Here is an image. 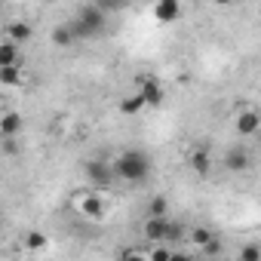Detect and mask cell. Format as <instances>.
Masks as SVG:
<instances>
[{"label":"cell","instance_id":"52a82bcc","mask_svg":"<svg viewBox=\"0 0 261 261\" xmlns=\"http://www.w3.org/2000/svg\"><path fill=\"white\" fill-rule=\"evenodd\" d=\"M258 129H261V114H258V111H243V114H237V133H240L243 139L255 136Z\"/></svg>","mask_w":261,"mask_h":261},{"label":"cell","instance_id":"ac0fdd59","mask_svg":"<svg viewBox=\"0 0 261 261\" xmlns=\"http://www.w3.org/2000/svg\"><path fill=\"white\" fill-rule=\"evenodd\" d=\"M185 237H188V240H191L194 246H203V243H209V240H212L215 233H212L209 227H191V230H188Z\"/></svg>","mask_w":261,"mask_h":261},{"label":"cell","instance_id":"603a6c76","mask_svg":"<svg viewBox=\"0 0 261 261\" xmlns=\"http://www.w3.org/2000/svg\"><path fill=\"white\" fill-rule=\"evenodd\" d=\"M148 258H154V261H169V258H172V249L157 246V249H151V252H148Z\"/></svg>","mask_w":261,"mask_h":261},{"label":"cell","instance_id":"cb8c5ba5","mask_svg":"<svg viewBox=\"0 0 261 261\" xmlns=\"http://www.w3.org/2000/svg\"><path fill=\"white\" fill-rule=\"evenodd\" d=\"M261 258V249L258 246H246L243 252H240V261H258Z\"/></svg>","mask_w":261,"mask_h":261},{"label":"cell","instance_id":"30bf717a","mask_svg":"<svg viewBox=\"0 0 261 261\" xmlns=\"http://www.w3.org/2000/svg\"><path fill=\"white\" fill-rule=\"evenodd\" d=\"M22 62V53H19V43L16 40H0V65H19Z\"/></svg>","mask_w":261,"mask_h":261},{"label":"cell","instance_id":"4fadbf2b","mask_svg":"<svg viewBox=\"0 0 261 261\" xmlns=\"http://www.w3.org/2000/svg\"><path fill=\"white\" fill-rule=\"evenodd\" d=\"M148 105H145V98L136 92V95H129V98H123L120 101V114H126V117H136V114H142Z\"/></svg>","mask_w":261,"mask_h":261},{"label":"cell","instance_id":"d6986e66","mask_svg":"<svg viewBox=\"0 0 261 261\" xmlns=\"http://www.w3.org/2000/svg\"><path fill=\"white\" fill-rule=\"evenodd\" d=\"M166 212H169V200L166 197H154L148 203V215H166Z\"/></svg>","mask_w":261,"mask_h":261},{"label":"cell","instance_id":"2e32d148","mask_svg":"<svg viewBox=\"0 0 261 261\" xmlns=\"http://www.w3.org/2000/svg\"><path fill=\"white\" fill-rule=\"evenodd\" d=\"M224 166H227L230 172H246V169H249V157H246L243 151H230V154L224 157Z\"/></svg>","mask_w":261,"mask_h":261},{"label":"cell","instance_id":"8992f818","mask_svg":"<svg viewBox=\"0 0 261 261\" xmlns=\"http://www.w3.org/2000/svg\"><path fill=\"white\" fill-rule=\"evenodd\" d=\"M178 16H181V4H178V0H157V4H154V19L157 22L172 25Z\"/></svg>","mask_w":261,"mask_h":261},{"label":"cell","instance_id":"6da1fadb","mask_svg":"<svg viewBox=\"0 0 261 261\" xmlns=\"http://www.w3.org/2000/svg\"><path fill=\"white\" fill-rule=\"evenodd\" d=\"M114 172L129 185H142L151 175V157L145 151H123L114 160Z\"/></svg>","mask_w":261,"mask_h":261},{"label":"cell","instance_id":"ba28073f","mask_svg":"<svg viewBox=\"0 0 261 261\" xmlns=\"http://www.w3.org/2000/svg\"><path fill=\"white\" fill-rule=\"evenodd\" d=\"M77 206H80V212H83L86 218H92V221L105 218V203H101L95 194H83V197L77 200Z\"/></svg>","mask_w":261,"mask_h":261},{"label":"cell","instance_id":"5bb4252c","mask_svg":"<svg viewBox=\"0 0 261 261\" xmlns=\"http://www.w3.org/2000/svg\"><path fill=\"white\" fill-rule=\"evenodd\" d=\"M31 34H34V31H31V25H28V22H13V25L7 28V37H10V40H16V43H28V40H31Z\"/></svg>","mask_w":261,"mask_h":261},{"label":"cell","instance_id":"9a60e30c","mask_svg":"<svg viewBox=\"0 0 261 261\" xmlns=\"http://www.w3.org/2000/svg\"><path fill=\"white\" fill-rule=\"evenodd\" d=\"M53 43H56V46H71V43H77V37H74V31H71V22L53 28Z\"/></svg>","mask_w":261,"mask_h":261},{"label":"cell","instance_id":"277c9868","mask_svg":"<svg viewBox=\"0 0 261 261\" xmlns=\"http://www.w3.org/2000/svg\"><path fill=\"white\" fill-rule=\"evenodd\" d=\"M83 172H86L89 185H95V188H108V185L114 181V169H111V163H105V160H89V163L83 166Z\"/></svg>","mask_w":261,"mask_h":261},{"label":"cell","instance_id":"e0dca14e","mask_svg":"<svg viewBox=\"0 0 261 261\" xmlns=\"http://www.w3.org/2000/svg\"><path fill=\"white\" fill-rule=\"evenodd\" d=\"M92 4H95L105 16H114V13H120V10L129 7V0H92Z\"/></svg>","mask_w":261,"mask_h":261},{"label":"cell","instance_id":"7c38bea8","mask_svg":"<svg viewBox=\"0 0 261 261\" xmlns=\"http://www.w3.org/2000/svg\"><path fill=\"white\" fill-rule=\"evenodd\" d=\"M188 163H191V169L194 172H200V175H206L209 169H212V157L203 151V148H197V151H191V157H188Z\"/></svg>","mask_w":261,"mask_h":261},{"label":"cell","instance_id":"5b68a950","mask_svg":"<svg viewBox=\"0 0 261 261\" xmlns=\"http://www.w3.org/2000/svg\"><path fill=\"white\" fill-rule=\"evenodd\" d=\"M166 230H169V218L166 215H148V221L142 227L145 240H151V243H163L166 240Z\"/></svg>","mask_w":261,"mask_h":261},{"label":"cell","instance_id":"3957f363","mask_svg":"<svg viewBox=\"0 0 261 261\" xmlns=\"http://www.w3.org/2000/svg\"><path fill=\"white\" fill-rule=\"evenodd\" d=\"M136 86H139V95L145 98V105H148V108H160V105H163V86H160V80H157V77L142 74V77L136 80Z\"/></svg>","mask_w":261,"mask_h":261},{"label":"cell","instance_id":"44dd1931","mask_svg":"<svg viewBox=\"0 0 261 261\" xmlns=\"http://www.w3.org/2000/svg\"><path fill=\"white\" fill-rule=\"evenodd\" d=\"M200 249H203V255H209V258H218V255H221V243H218L215 237H212L209 243H203Z\"/></svg>","mask_w":261,"mask_h":261},{"label":"cell","instance_id":"7a4b0ae2","mask_svg":"<svg viewBox=\"0 0 261 261\" xmlns=\"http://www.w3.org/2000/svg\"><path fill=\"white\" fill-rule=\"evenodd\" d=\"M105 22H108V16L95 4H89V7H80L77 16L71 19V31H74L77 40H92L105 31Z\"/></svg>","mask_w":261,"mask_h":261},{"label":"cell","instance_id":"9c48e42d","mask_svg":"<svg viewBox=\"0 0 261 261\" xmlns=\"http://www.w3.org/2000/svg\"><path fill=\"white\" fill-rule=\"evenodd\" d=\"M25 129V120H22V114H16V111H7L4 117H0V136H16L19 139V133Z\"/></svg>","mask_w":261,"mask_h":261},{"label":"cell","instance_id":"ffe728a7","mask_svg":"<svg viewBox=\"0 0 261 261\" xmlns=\"http://www.w3.org/2000/svg\"><path fill=\"white\" fill-rule=\"evenodd\" d=\"M25 246H28L31 252H37V249H43V246H46V237H43V233H37V230H31V233L25 237Z\"/></svg>","mask_w":261,"mask_h":261},{"label":"cell","instance_id":"7402d4cb","mask_svg":"<svg viewBox=\"0 0 261 261\" xmlns=\"http://www.w3.org/2000/svg\"><path fill=\"white\" fill-rule=\"evenodd\" d=\"M4 154H7V157H16V154H19V142H16V136H4Z\"/></svg>","mask_w":261,"mask_h":261},{"label":"cell","instance_id":"8fae6325","mask_svg":"<svg viewBox=\"0 0 261 261\" xmlns=\"http://www.w3.org/2000/svg\"><path fill=\"white\" fill-rule=\"evenodd\" d=\"M22 62L19 65H0V86H22Z\"/></svg>","mask_w":261,"mask_h":261}]
</instances>
